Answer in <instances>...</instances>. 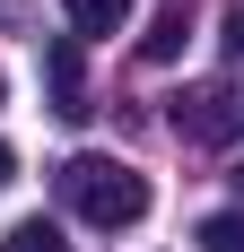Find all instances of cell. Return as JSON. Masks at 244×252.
<instances>
[{
  "mask_svg": "<svg viewBox=\"0 0 244 252\" xmlns=\"http://www.w3.org/2000/svg\"><path fill=\"white\" fill-rule=\"evenodd\" d=\"M61 9H70V26H79V35H122L140 0H61Z\"/></svg>",
  "mask_w": 244,
  "mask_h": 252,
  "instance_id": "5b68a950",
  "label": "cell"
},
{
  "mask_svg": "<svg viewBox=\"0 0 244 252\" xmlns=\"http://www.w3.org/2000/svg\"><path fill=\"white\" fill-rule=\"evenodd\" d=\"M183 44H192V0H166L148 18V35H140V61H174Z\"/></svg>",
  "mask_w": 244,
  "mask_h": 252,
  "instance_id": "277c9868",
  "label": "cell"
},
{
  "mask_svg": "<svg viewBox=\"0 0 244 252\" xmlns=\"http://www.w3.org/2000/svg\"><path fill=\"white\" fill-rule=\"evenodd\" d=\"M0 104H9V78H0Z\"/></svg>",
  "mask_w": 244,
  "mask_h": 252,
  "instance_id": "9c48e42d",
  "label": "cell"
},
{
  "mask_svg": "<svg viewBox=\"0 0 244 252\" xmlns=\"http://www.w3.org/2000/svg\"><path fill=\"white\" fill-rule=\"evenodd\" d=\"M44 78H52V113H61V122H79V113H87V70H79V35L44 44Z\"/></svg>",
  "mask_w": 244,
  "mask_h": 252,
  "instance_id": "3957f363",
  "label": "cell"
},
{
  "mask_svg": "<svg viewBox=\"0 0 244 252\" xmlns=\"http://www.w3.org/2000/svg\"><path fill=\"white\" fill-rule=\"evenodd\" d=\"M52 183H61V200H70L87 226H105V235H114V226H140V218H148V174H140V165H122V157L79 148Z\"/></svg>",
  "mask_w": 244,
  "mask_h": 252,
  "instance_id": "6da1fadb",
  "label": "cell"
},
{
  "mask_svg": "<svg viewBox=\"0 0 244 252\" xmlns=\"http://www.w3.org/2000/svg\"><path fill=\"white\" fill-rule=\"evenodd\" d=\"M236 191H244V165H236Z\"/></svg>",
  "mask_w": 244,
  "mask_h": 252,
  "instance_id": "30bf717a",
  "label": "cell"
},
{
  "mask_svg": "<svg viewBox=\"0 0 244 252\" xmlns=\"http://www.w3.org/2000/svg\"><path fill=\"white\" fill-rule=\"evenodd\" d=\"M0 252H70V244H61V226H44V218H18V226L0 235Z\"/></svg>",
  "mask_w": 244,
  "mask_h": 252,
  "instance_id": "52a82bcc",
  "label": "cell"
},
{
  "mask_svg": "<svg viewBox=\"0 0 244 252\" xmlns=\"http://www.w3.org/2000/svg\"><path fill=\"white\" fill-rule=\"evenodd\" d=\"M9 183H18V148L0 139V191H9Z\"/></svg>",
  "mask_w": 244,
  "mask_h": 252,
  "instance_id": "ba28073f",
  "label": "cell"
},
{
  "mask_svg": "<svg viewBox=\"0 0 244 252\" xmlns=\"http://www.w3.org/2000/svg\"><path fill=\"white\" fill-rule=\"evenodd\" d=\"M166 122H174V139H192V148H227L244 130V96L227 78H201V87H183V96L166 104Z\"/></svg>",
  "mask_w": 244,
  "mask_h": 252,
  "instance_id": "7a4b0ae2",
  "label": "cell"
},
{
  "mask_svg": "<svg viewBox=\"0 0 244 252\" xmlns=\"http://www.w3.org/2000/svg\"><path fill=\"white\" fill-rule=\"evenodd\" d=\"M201 252H244V209H209L201 218Z\"/></svg>",
  "mask_w": 244,
  "mask_h": 252,
  "instance_id": "8992f818",
  "label": "cell"
}]
</instances>
